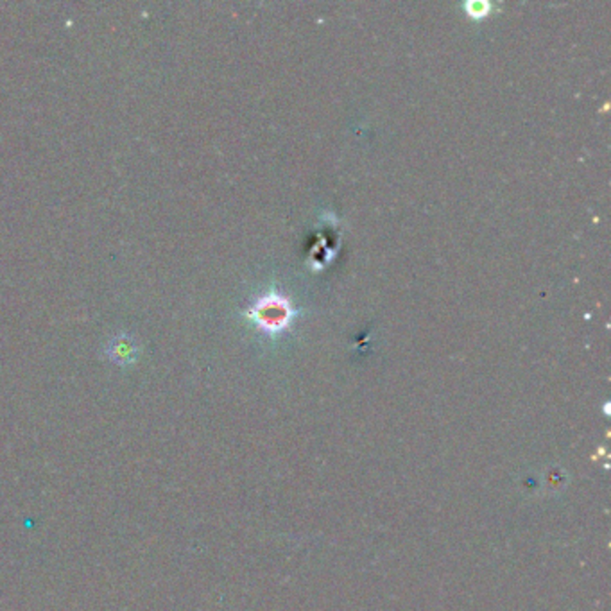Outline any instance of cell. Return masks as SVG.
Returning a JSON list of instances; mask_svg holds the SVG:
<instances>
[{"label": "cell", "mask_w": 611, "mask_h": 611, "mask_svg": "<svg viewBox=\"0 0 611 611\" xmlns=\"http://www.w3.org/2000/svg\"><path fill=\"white\" fill-rule=\"evenodd\" d=\"M466 9H468V13H470L472 16H484V15L488 13L489 5H488V4H480V2H474V4H468Z\"/></svg>", "instance_id": "7a4b0ae2"}, {"label": "cell", "mask_w": 611, "mask_h": 611, "mask_svg": "<svg viewBox=\"0 0 611 611\" xmlns=\"http://www.w3.org/2000/svg\"><path fill=\"white\" fill-rule=\"evenodd\" d=\"M252 316L263 325V328L274 332L287 325L291 317V308L285 300L269 296L252 308Z\"/></svg>", "instance_id": "6da1fadb"}]
</instances>
